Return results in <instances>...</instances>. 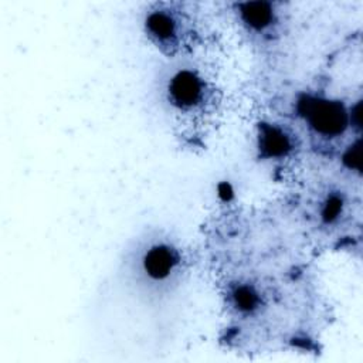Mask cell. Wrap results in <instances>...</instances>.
<instances>
[{"instance_id": "cell-1", "label": "cell", "mask_w": 363, "mask_h": 363, "mask_svg": "<svg viewBox=\"0 0 363 363\" xmlns=\"http://www.w3.org/2000/svg\"><path fill=\"white\" fill-rule=\"evenodd\" d=\"M190 268V257L182 241L170 231L150 228L128 245L118 275L140 303L160 309L182 292Z\"/></svg>"}, {"instance_id": "cell-2", "label": "cell", "mask_w": 363, "mask_h": 363, "mask_svg": "<svg viewBox=\"0 0 363 363\" xmlns=\"http://www.w3.org/2000/svg\"><path fill=\"white\" fill-rule=\"evenodd\" d=\"M157 78V101L182 133L206 132L216 119L221 105L217 84L189 57L170 60Z\"/></svg>"}, {"instance_id": "cell-3", "label": "cell", "mask_w": 363, "mask_h": 363, "mask_svg": "<svg viewBox=\"0 0 363 363\" xmlns=\"http://www.w3.org/2000/svg\"><path fill=\"white\" fill-rule=\"evenodd\" d=\"M147 41L169 60L184 58L200 43V26L191 9L182 3H155L143 14Z\"/></svg>"}, {"instance_id": "cell-4", "label": "cell", "mask_w": 363, "mask_h": 363, "mask_svg": "<svg viewBox=\"0 0 363 363\" xmlns=\"http://www.w3.org/2000/svg\"><path fill=\"white\" fill-rule=\"evenodd\" d=\"M275 3H240L235 4V20L258 47L269 48L278 45L285 30L284 11Z\"/></svg>"}, {"instance_id": "cell-5", "label": "cell", "mask_w": 363, "mask_h": 363, "mask_svg": "<svg viewBox=\"0 0 363 363\" xmlns=\"http://www.w3.org/2000/svg\"><path fill=\"white\" fill-rule=\"evenodd\" d=\"M299 115L313 138L330 142L345 135L350 116L340 101L322 96H303L299 101Z\"/></svg>"}, {"instance_id": "cell-6", "label": "cell", "mask_w": 363, "mask_h": 363, "mask_svg": "<svg viewBox=\"0 0 363 363\" xmlns=\"http://www.w3.org/2000/svg\"><path fill=\"white\" fill-rule=\"evenodd\" d=\"M347 197L336 187H322L312 194L308 208L315 227L320 230L337 228L347 216Z\"/></svg>"}, {"instance_id": "cell-7", "label": "cell", "mask_w": 363, "mask_h": 363, "mask_svg": "<svg viewBox=\"0 0 363 363\" xmlns=\"http://www.w3.org/2000/svg\"><path fill=\"white\" fill-rule=\"evenodd\" d=\"M298 147V136L288 126L282 123H259L258 149L262 159H289L296 153Z\"/></svg>"}]
</instances>
